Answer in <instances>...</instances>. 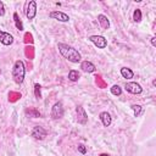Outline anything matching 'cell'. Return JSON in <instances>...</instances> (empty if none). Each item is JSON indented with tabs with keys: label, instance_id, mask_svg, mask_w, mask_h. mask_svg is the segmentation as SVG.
I'll list each match as a JSON object with an SVG mask.
<instances>
[{
	"label": "cell",
	"instance_id": "obj_3",
	"mask_svg": "<svg viewBox=\"0 0 156 156\" xmlns=\"http://www.w3.org/2000/svg\"><path fill=\"white\" fill-rule=\"evenodd\" d=\"M63 113H65V108H63L62 102H61V101L55 102V104L52 105L51 112H50L51 118H54V119H60V118L63 117Z\"/></svg>",
	"mask_w": 156,
	"mask_h": 156
},
{
	"label": "cell",
	"instance_id": "obj_7",
	"mask_svg": "<svg viewBox=\"0 0 156 156\" xmlns=\"http://www.w3.org/2000/svg\"><path fill=\"white\" fill-rule=\"evenodd\" d=\"M46 135H48V132L40 126H35L32 130V136L37 140H44L46 138Z\"/></svg>",
	"mask_w": 156,
	"mask_h": 156
},
{
	"label": "cell",
	"instance_id": "obj_20",
	"mask_svg": "<svg viewBox=\"0 0 156 156\" xmlns=\"http://www.w3.org/2000/svg\"><path fill=\"white\" fill-rule=\"evenodd\" d=\"M130 108L133 110V112H134V116L135 117H138V116H140V113H141V111H143V107L140 106V105H132L130 106Z\"/></svg>",
	"mask_w": 156,
	"mask_h": 156
},
{
	"label": "cell",
	"instance_id": "obj_24",
	"mask_svg": "<svg viewBox=\"0 0 156 156\" xmlns=\"http://www.w3.org/2000/svg\"><path fill=\"white\" fill-rule=\"evenodd\" d=\"M99 156H110V155H108V154H100Z\"/></svg>",
	"mask_w": 156,
	"mask_h": 156
},
{
	"label": "cell",
	"instance_id": "obj_13",
	"mask_svg": "<svg viewBox=\"0 0 156 156\" xmlns=\"http://www.w3.org/2000/svg\"><path fill=\"white\" fill-rule=\"evenodd\" d=\"M98 21H99L100 27L102 29H108L110 28V21H108V18L105 15H99L98 16Z\"/></svg>",
	"mask_w": 156,
	"mask_h": 156
},
{
	"label": "cell",
	"instance_id": "obj_9",
	"mask_svg": "<svg viewBox=\"0 0 156 156\" xmlns=\"http://www.w3.org/2000/svg\"><path fill=\"white\" fill-rule=\"evenodd\" d=\"M76 112H77V122L79 124H87V122H88V115H87L85 110L82 106H77L76 107Z\"/></svg>",
	"mask_w": 156,
	"mask_h": 156
},
{
	"label": "cell",
	"instance_id": "obj_17",
	"mask_svg": "<svg viewBox=\"0 0 156 156\" xmlns=\"http://www.w3.org/2000/svg\"><path fill=\"white\" fill-rule=\"evenodd\" d=\"M141 17H143V15H141L140 9H135L134 12H133V20H134V22H140L141 21Z\"/></svg>",
	"mask_w": 156,
	"mask_h": 156
},
{
	"label": "cell",
	"instance_id": "obj_5",
	"mask_svg": "<svg viewBox=\"0 0 156 156\" xmlns=\"http://www.w3.org/2000/svg\"><path fill=\"white\" fill-rule=\"evenodd\" d=\"M98 49H105L107 46V40L102 35H90L88 38Z\"/></svg>",
	"mask_w": 156,
	"mask_h": 156
},
{
	"label": "cell",
	"instance_id": "obj_22",
	"mask_svg": "<svg viewBox=\"0 0 156 156\" xmlns=\"http://www.w3.org/2000/svg\"><path fill=\"white\" fill-rule=\"evenodd\" d=\"M5 15V5L2 1H0V16H4Z\"/></svg>",
	"mask_w": 156,
	"mask_h": 156
},
{
	"label": "cell",
	"instance_id": "obj_2",
	"mask_svg": "<svg viewBox=\"0 0 156 156\" xmlns=\"http://www.w3.org/2000/svg\"><path fill=\"white\" fill-rule=\"evenodd\" d=\"M24 76H26V67H24V63L23 61L21 60H17L13 65V68H12V78L15 80V83L17 84H22L23 80H24Z\"/></svg>",
	"mask_w": 156,
	"mask_h": 156
},
{
	"label": "cell",
	"instance_id": "obj_12",
	"mask_svg": "<svg viewBox=\"0 0 156 156\" xmlns=\"http://www.w3.org/2000/svg\"><path fill=\"white\" fill-rule=\"evenodd\" d=\"M100 121H101V123H102L104 127H108V126L111 124V122H112L111 115H110L108 112H106V111L101 112V113H100Z\"/></svg>",
	"mask_w": 156,
	"mask_h": 156
},
{
	"label": "cell",
	"instance_id": "obj_11",
	"mask_svg": "<svg viewBox=\"0 0 156 156\" xmlns=\"http://www.w3.org/2000/svg\"><path fill=\"white\" fill-rule=\"evenodd\" d=\"M80 68H82L83 72H87V73H93L96 69L95 65L90 61H82L80 62Z\"/></svg>",
	"mask_w": 156,
	"mask_h": 156
},
{
	"label": "cell",
	"instance_id": "obj_8",
	"mask_svg": "<svg viewBox=\"0 0 156 156\" xmlns=\"http://www.w3.org/2000/svg\"><path fill=\"white\" fill-rule=\"evenodd\" d=\"M49 17L52 20H56L58 22H68L69 21V16L62 11H51L49 13Z\"/></svg>",
	"mask_w": 156,
	"mask_h": 156
},
{
	"label": "cell",
	"instance_id": "obj_10",
	"mask_svg": "<svg viewBox=\"0 0 156 156\" xmlns=\"http://www.w3.org/2000/svg\"><path fill=\"white\" fill-rule=\"evenodd\" d=\"M0 43L4 44V45H11L13 43V37L7 33V32H4V30H0Z\"/></svg>",
	"mask_w": 156,
	"mask_h": 156
},
{
	"label": "cell",
	"instance_id": "obj_4",
	"mask_svg": "<svg viewBox=\"0 0 156 156\" xmlns=\"http://www.w3.org/2000/svg\"><path fill=\"white\" fill-rule=\"evenodd\" d=\"M37 15V2L34 0H30L26 4V16L29 21H32Z\"/></svg>",
	"mask_w": 156,
	"mask_h": 156
},
{
	"label": "cell",
	"instance_id": "obj_1",
	"mask_svg": "<svg viewBox=\"0 0 156 156\" xmlns=\"http://www.w3.org/2000/svg\"><path fill=\"white\" fill-rule=\"evenodd\" d=\"M57 48H58L60 54H61L66 60H68L69 62L78 63V62L82 61V56H80L79 51H78L77 49H74L73 46H71V45H68V44L58 43V44H57Z\"/></svg>",
	"mask_w": 156,
	"mask_h": 156
},
{
	"label": "cell",
	"instance_id": "obj_6",
	"mask_svg": "<svg viewBox=\"0 0 156 156\" xmlns=\"http://www.w3.org/2000/svg\"><path fill=\"white\" fill-rule=\"evenodd\" d=\"M124 89H126L128 93H130V94H135V95L143 93V88H141V85H140L139 83H136V82H128V83H126Z\"/></svg>",
	"mask_w": 156,
	"mask_h": 156
},
{
	"label": "cell",
	"instance_id": "obj_21",
	"mask_svg": "<svg viewBox=\"0 0 156 156\" xmlns=\"http://www.w3.org/2000/svg\"><path fill=\"white\" fill-rule=\"evenodd\" d=\"M78 151L80 152V154H83V155H85V152H87V147L84 146V145H78Z\"/></svg>",
	"mask_w": 156,
	"mask_h": 156
},
{
	"label": "cell",
	"instance_id": "obj_23",
	"mask_svg": "<svg viewBox=\"0 0 156 156\" xmlns=\"http://www.w3.org/2000/svg\"><path fill=\"white\" fill-rule=\"evenodd\" d=\"M151 44H152V46H156V37L151 38Z\"/></svg>",
	"mask_w": 156,
	"mask_h": 156
},
{
	"label": "cell",
	"instance_id": "obj_25",
	"mask_svg": "<svg viewBox=\"0 0 156 156\" xmlns=\"http://www.w3.org/2000/svg\"><path fill=\"white\" fill-rule=\"evenodd\" d=\"M0 73H1V71H0Z\"/></svg>",
	"mask_w": 156,
	"mask_h": 156
},
{
	"label": "cell",
	"instance_id": "obj_16",
	"mask_svg": "<svg viewBox=\"0 0 156 156\" xmlns=\"http://www.w3.org/2000/svg\"><path fill=\"white\" fill-rule=\"evenodd\" d=\"M13 21H15L16 28H17L18 30H23V24H22V22H21V20H20V17H18V13H17V12H15V13H13Z\"/></svg>",
	"mask_w": 156,
	"mask_h": 156
},
{
	"label": "cell",
	"instance_id": "obj_18",
	"mask_svg": "<svg viewBox=\"0 0 156 156\" xmlns=\"http://www.w3.org/2000/svg\"><path fill=\"white\" fill-rule=\"evenodd\" d=\"M111 93H112L113 95H116V96H119V95L122 94V88H121L118 84H115V85L111 87Z\"/></svg>",
	"mask_w": 156,
	"mask_h": 156
},
{
	"label": "cell",
	"instance_id": "obj_15",
	"mask_svg": "<svg viewBox=\"0 0 156 156\" xmlns=\"http://www.w3.org/2000/svg\"><path fill=\"white\" fill-rule=\"evenodd\" d=\"M80 78V73L77 71V69H71L68 72V79L71 82H77L78 79Z\"/></svg>",
	"mask_w": 156,
	"mask_h": 156
},
{
	"label": "cell",
	"instance_id": "obj_14",
	"mask_svg": "<svg viewBox=\"0 0 156 156\" xmlns=\"http://www.w3.org/2000/svg\"><path fill=\"white\" fill-rule=\"evenodd\" d=\"M121 76H122L123 78H126V79H132V78L134 77V73H133V71H132L130 68H128V67H122V68H121Z\"/></svg>",
	"mask_w": 156,
	"mask_h": 156
},
{
	"label": "cell",
	"instance_id": "obj_19",
	"mask_svg": "<svg viewBox=\"0 0 156 156\" xmlns=\"http://www.w3.org/2000/svg\"><path fill=\"white\" fill-rule=\"evenodd\" d=\"M34 96L37 99H40L41 98V87L39 83H35L34 84Z\"/></svg>",
	"mask_w": 156,
	"mask_h": 156
}]
</instances>
